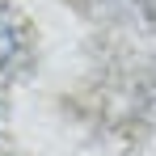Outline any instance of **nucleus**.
<instances>
[{"label":"nucleus","mask_w":156,"mask_h":156,"mask_svg":"<svg viewBox=\"0 0 156 156\" xmlns=\"http://www.w3.org/2000/svg\"><path fill=\"white\" fill-rule=\"evenodd\" d=\"M13 55H17V17L9 4H0V72L9 68Z\"/></svg>","instance_id":"nucleus-1"}]
</instances>
